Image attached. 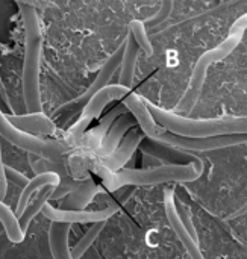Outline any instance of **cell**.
<instances>
[{"label": "cell", "instance_id": "1", "mask_svg": "<svg viewBox=\"0 0 247 259\" xmlns=\"http://www.w3.org/2000/svg\"><path fill=\"white\" fill-rule=\"evenodd\" d=\"M123 105L135 117L137 124L143 131L146 138H149L155 143L164 144L167 147H172V149H178V150L190 153V152H213V150H222V149L246 144V135H222V137H211V138H184V137L170 134L153 121V118L150 117V114L147 111L144 99L134 93H129L123 99Z\"/></svg>", "mask_w": 247, "mask_h": 259}, {"label": "cell", "instance_id": "21", "mask_svg": "<svg viewBox=\"0 0 247 259\" xmlns=\"http://www.w3.org/2000/svg\"><path fill=\"white\" fill-rule=\"evenodd\" d=\"M105 225H106V222H102V223H94L88 231H87V234L74 244V247L73 249H70V253H71V258L73 259H80L85 253H87V250L93 246V243L97 240V237L100 235V232L103 231V228H105Z\"/></svg>", "mask_w": 247, "mask_h": 259}, {"label": "cell", "instance_id": "23", "mask_svg": "<svg viewBox=\"0 0 247 259\" xmlns=\"http://www.w3.org/2000/svg\"><path fill=\"white\" fill-rule=\"evenodd\" d=\"M173 205H175V211H176V215H178L179 222H181V223L184 225V228L188 231V234L191 235V238L196 240V241H199V237H197V232H196V226H194V223H193V220H191V212L188 211V208L185 206V203H184L179 197L175 196Z\"/></svg>", "mask_w": 247, "mask_h": 259}, {"label": "cell", "instance_id": "4", "mask_svg": "<svg viewBox=\"0 0 247 259\" xmlns=\"http://www.w3.org/2000/svg\"><path fill=\"white\" fill-rule=\"evenodd\" d=\"M246 24L247 15L244 14L238 20L234 21V24H232V27L229 30V35L226 36L225 41H222L214 49H210L208 52L200 55V58L197 59V62H196V65L193 68L190 82H188L182 97L179 99V102L175 106V111H173L175 114L187 117V115H190L193 112L194 106L197 105V102H199V99L202 96V90H203V85H205L210 67L213 64L225 59L226 56H229L238 47V44L243 39V35H244V30H246Z\"/></svg>", "mask_w": 247, "mask_h": 259}, {"label": "cell", "instance_id": "10", "mask_svg": "<svg viewBox=\"0 0 247 259\" xmlns=\"http://www.w3.org/2000/svg\"><path fill=\"white\" fill-rule=\"evenodd\" d=\"M175 190H166L164 191V209H166V217L172 226V229L175 231L176 237L179 238V241L182 243V246L187 250V256L190 259H205L200 247H199V241L193 240L191 235L188 234V231L184 228V225L179 222L176 211H175Z\"/></svg>", "mask_w": 247, "mask_h": 259}, {"label": "cell", "instance_id": "22", "mask_svg": "<svg viewBox=\"0 0 247 259\" xmlns=\"http://www.w3.org/2000/svg\"><path fill=\"white\" fill-rule=\"evenodd\" d=\"M129 33L134 36L137 46L147 55L152 56L153 55V46L150 42V38L147 35V29L143 24L141 20H131L129 21Z\"/></svg>", "mask_w": 247, "mask_h": 259}, {"label": "cell", "instance_id": "3", "mask_svg": "<svg viewBox=\"0 0 247 259\" xmlns=\"http://www.w3.org/2000/svg\"><path fill=\"white\" fill-rule=\"evenodd\" d=\"M24 26V61L21 73L23 100L29 114L43 112L39 70L43 52V33L36 9L26 2H17Z\"/></svg>", "mask_w": 247, "mask_h": 259}, {"label": "cell", "instance_id": "24", "mask_svg": "<svg viewBox=\"0 0 247 259\" xmlns=\"http://www.w3.org/2000/svg\"><path fill=\"white\" fill-rule=\"evenodd\" d=\"M173 6H175V3H173L172 0H164V2H161L158 11H156L153 15H150V17L141 20L143 24L146 26V29H147V27H152V29H153L155 26L164 23V21L170 17V14H172V11H173Z\"/></svg>", "mask_w": 247, "mask_h": 259}, {"label": "cell", "instance_id": "19", "mask_svg": "<svg viewBox=\"0 0 247 259\" xmlns=\"http://www.w3.org/2000/svg\"><path fill=\"white\" fill-rule=\"evenodd\" d=\"M128 112H129V111H128V108L123 105V102L118 103L117 106H114L109 112L105 114V117L100 118V123H99V126L91 132L90 140H91L93 143H96L97 146H100L102 140L105 138L106 132H108L109 127L114 124V121H115L118 117H121V115H125V114H128Z\"/></svg>", "mask_w": 247, "mask_h": 259}, {"label": "cell", "instance_id": "26", "mask_svg": "<svg viewBox=\"0 0 247 259\" xmlns=\"http://www.w3.org/2000/svg\"><path fill=\"white\" fill-rule=\"evenodd\" d=\"M8 193V181L5 178V164H3V158H2V147H0V202L5 199Z\"/></svg>", "mask_w": 247, "mask_h": 259}, {"label": "cell", "instance_id": "17", "mask_svg": "<svg viewBox=\"0 0 247 259\" xmlns=\"http://www.w3.org/2000/svg\"><path fill=\"white\" fill-rule=\"evenodd\" d=\"M96 193H97L96 184L93 182L91 178H87L85 182L79 184V187L74 191L67 194V197L62 200L59 209H71V211L85 209V206H88L91 203V200L94 199Z\"/></svg>", "mask_w": 247, "mask_h": 259}, {"label": "cell", "instance_id": "16", "mask_svg": "<svg viewBox=\"0 0 247 259\" xmlns=\"http://www.w3.org/2000/svg\"><path fill=\"white\" fill-rule=\"evenodd\" d=\"M70 225L52 223L49 228V247L53 259H73L68 246Z\"/></svg>", "mask_w": 247, "mask_h": 259}, {"label": "cell", "instance_id": "5", "mask_svg": "<svg viewBox=\"0 0 247 259\" xmlns=\"http://www.w3.org/2000/svg\"><path fill=\"white\" fill-rule=\"evenodd\" d=\"M205 170V164L202 158L197 156L196 161L185 165H158L147 170H135V168H125L117 173L105 171L102 175L105 178V184L108 190L115 191L118 188L135 185V187H147V185H159L167 182H194L197 181Z\"/></svg>", "mask_w": 247, "mask_h": 259}, {"label": "cell", "instance_id": "27", "mask_svg": "<svg viewBox=\"0 0 247 259\" xmlns=\"http://www.w3.org/2000/svg\"><path fill=\"white\" fill-rule=\"evenodd\" d=\"M185 259H190V258H188V256H187V258H185Z\"/></svg>", "mask_w": 247, "mask_h": 259}, {"label": "cell", "instance_id": "13", "mask_svg": "<svg viewBox=\"0 0 247 259\" xmlns=\"http://www.w3.org/2000/svg\"><path fill=\"white\" fill-rule=\"evenodd\" d=\"M137 126H138L137 124V120H135V117L131 112L118 117L114 121V124L109 127V131L106 132L105 138L102 140V143L99 146V150H97L99 155L102 158H108L109 155H112L115 152V149L118 147V144L121 143V140L125 138V135L131 129H134Z\"/></svg>", "mask_w": 247, "mask_h": 259}, {"label": "cell", "instance_id": "7", "mask_svg": "<svg viewBox=\"0 0 247 259\" xmlns=\"http://www.w3.org/2000/svg\"><path fill=\"white\" fill-rule=\"evenodd\" d=\"M131 93L129 88H125L118 83L115 85H108L105 87L103 90L97 91L87 103L85 106L82 108V112L77 118V121L70 127L68 131V137L77 143L82 135L85 134V131L88 129V126L91 124L93 120H96L97 117H100V114L103 112V109L114 100H118V99H125L128 94Z\"/></svg>", "mask_w": 247, "mask_h": 259}, {"label": "cell", "instance_id": "11", "mask_svg": "<svg viewBox=\"0 0 247 259\" xmlns=\"http://www.w3.org/2000/svg\"><path fill=\"white\" fill-rule=\"evenodd\" d=\"M138 149L141 150L143 155L156 159L161 165H185V164H191L193 161L197 159V156L193 153L167 147V146L155 143L149 138H144L141 141V144L138 146Z\"/></svg>", "mask_w": 247, "mask_h": 259}, {"label": "cell", "instance_id": "9", "mask_svg": "<svg viewBox=\"0 0 247 259\" xmlns=\"http://www.w3.org/2000/svg\"><path fill=\"white\" fill-rule=\"evenodd\" d=\"M121 56H123V44L121 46H118L115 50H114V53L105 61V64L100 67V70H99V73H97V76H96V79L91 82V85L79 96V97H76L74 100H71L70 103H65L64 106H61L59 109H65V108H71V106H80V108H84L85 106V103L97 93V91H100V90H103L105 87H108L109 85V82H111V79H112V76H114V73L120 68V64H121Z\"/></svg>", "mask_w": 247, "mask_h": 259}, {"label": "cell", "instance_id": "8", "mask_svg": "<svg viewBox=\"0 0 247 259\" xmlns=\"http://www.w3.org/2000/svg\"><path fill=\"white\" fill-rule=\"evenodd\" d=\"M118 206L111 205L105 209H97V211H87V209H80V211H71V209H59L52 206L50 203H46L43 208V214L46 219H49L52 223H62V225H94V223H102V222H108V219H111L115 212H117Z\"/></svg>", "mask_w": 247, "mask_h": 259}, {"label": "cell", "instance_id": "15", "mask_svg": "<svg viewBox=\"0 0 247 259\" xmlns=\"http://www.w3.org/2000/svg\"><path fill=\"white\" fill-rule=\"evenodd\" d=\"M138 53H140V47L137 46L134 36L131 33H128L126 39L123 41V56H121V64H120L118 85L129 88V90H131V85L134 82Z\"/></svg>", "mask_w": 247, "mask_h": 259}, {"label": "cell", "instance_id": "2", "mask_svg": "<svg viewBox=\"0 0 247 259\" xmlns=\"http://www.w3.org/2000/svg\"><path fill=\"white\" fill-rule=\"evenodd\" d=\"M153 121L170 134L184 138H211L222 135H246V117L222 115L216 118H190L162 109L144 99Z\"/></svg>", "mask_w": 247, "mask_h": 259}, {"label": "cell", "instance_id": "25", "mask_svg": "<svg viewBox=\"0 0 247 259\" xmlns=\"http://www.w3.org/2000/svg\"><path fill=\"white\" fill-rule=\"evenodd\" d=\"M5 178H6V181L12 182L15 185H21V187H24L29 182V179L23 173H20L18 170H15L11 165H5Z\"/></svg>", "mask_w": 247, "mask_h": 259}, {"label": "cell", "instance_id": "18", "mask_svg": "<svg viewBox=\"0 0 247 259\" xmlns=\"http://www.w3.org/2000/svg\"><path fill=\"white\" fill-rule=\"evenodd\" d=\"M53 191H55L53 187H46V188L39 190V194H38L33 200H30V202L27 203V206L24 208V211L21 212V215L17 219L21 234L26 235V231L29 229L30 222L36 217V214H39V212L43 211L44 205L49 203V199H50V196L53 194Z\"/></svg>", "mask_w": 247, "mask_h": 259}, {"label": "cell", "instance_id": "6", "mask_svg": "<svg viewBox=\"0 0 247 259\" xmlns=\"http://www.w3.org/2000/svg\"><path fill=\"white\" fill-rule=\"evenodd\" d=\"M0 135L9 141L12 146L26 150L29 155L33 156H39L41 159L50 161V162H56L59 164L61 156L70 150L68 144L64 141H58V140H44L41 137L36 135H30L26 134L20 129H17L15 126H12L6 115L0 111Z\"/></svg>", "mask_w": 247, "mask_h": 259}, {"label": "cell", "instance_id": "14", "mask_svg": "<svg viewBox=\"0 0 247 259\" xmlns=\"http://www.w3.org/2000/svg\"><path fill=\"white\" fill-rule=\"evenodd\" d=\"M8 121L15 126L17 129L26 132V134H44V135H53L58 132L56 124L43 112L38 114H26V115H6Z\"/></svg>", "mask_w": 247, "mask_h": 259}, {"label": "cell", "instance_id": "12", "mask_svg": "<svg viewBox=\"0 0 247 259\" xmlns=\"http://www.w3.org/2000/svg\"><path fill=\"white\" fill-rule=\"evenodd\" d=\"M146 138V135L143 134L141 129H131V132L128 135H125V138L121 140V143L118 144V147L115 149V152L112 155H109L108 158H105V167L108 171L111 173H117L120 170H123V167L129 162V159H132L135 150L138 149V146L141 144V141Z\"/></svg>", "mask_w": 247, "mask_h": 259}, {"label": "cell", "instance_id": "20", "mask_svg": "<svg viewBox=\"0 0 247 259\" xmlns=\"http://www.w3.org/2000/svg\"><path fill=\"white\" fill-rule=\"evenodd\" d=\"M0 223H2V226L5 229V234H6V237H8V240L11 243H14V244L23 243L24 234H21L18 222H17L14 212L3 202H0Z\"/></svg>", "mask_w": 247, "mask_h": 259}]
</instances>
